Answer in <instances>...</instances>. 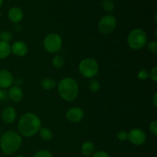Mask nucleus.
I'll use <instances>...</instances> for the list:
<instances>
[{
  "instance_id": "obj_1",
  "label": "nucleus",
  "mask_w": 157,
  "mask_h": 157,
  "mask_svg": "<svg viewBox=\"0 0 157 157\" xmlns=\"http://www.w3.org/2000/svg\"><path fill=\"white\" fill-rule=\"evenodd\" d=\"M41 127L40 118L33 113H26L21 117L18 123L19 134L24 137H32L38 133Z\"/></svg>"
},
{
  "instance_id": "obj_2",
  "label": "nucleus",
  "mask_w": 157,
  "mask_h": 157,
  "mask_svg": "<svg viewBox=\"0 0 157 157\" xmlns=\"http://www.w3.org/2000/svg\"><path fill=\"white\" fill-rule=\"evenodd\" d=\"M22 144L21 136L13 130H8L1 135L0 147L5 154L12 155L16 153Z\"/></svg>"
},
{
  "instance_id": "obj_3",
  "label": "nucleus",
  "mask_w": 157,
  "mask_h": 157,
  "mask_svg": "<svg viewBox=\"0 0 157 157\" xmlns=\"http://www.w3.org/2000/svg\"><path fill=\"white\" fill-rule=\"evenodd\" d=\"M59 96L66 101H73L77 98L79 92L78 82L72 78H64L58 84Z\"/></svg>"
},
{
  "instance_id": "obj_4",
  "label": "nucleus",
  "mask_w": 157,
  "mask_h": 157,
  "mask_svg": "<svg viewBox=\"0 0 157 157\" xmlns=\"http://www.w3.org/2000/svg\"><path fill=\"white\" fill-rule=\"evenodd\" d=\"M147 43V33L141 29H133L130 32L127 37V44L133 50H141L145 47Z\"/></svg>"
},
{
  "instance_id": "obj_5",
  "label": "nucleus",
  "mask_w": 157,
  "mask_h": 157,
  "mask_svg": "<svg viewBox=\"0 0 157 157\" xmlns=\"http://www.w3.org/2000/svg\"><path fill=\"white\" fill-rule=\"evenodd\" d=\"M79 71L82 76L86 78H94L99 72V64L92 58H87L80 62Z\"/></svg>"
},
{
  "instance_id": "obj_6",
  "label": "nucleus",
  "mask_w": 157,
  "mask_h": 157,
  "mask_svg": "<svg viewBox=\"0 0 157 157\" xmlns=\"http://www.w3.org/2000/svg\"><path fill=\"white\" fill-rule=\"evenodd\" d=\"M62 38L56 33H51L46 35L43 41V46L45 51L52 54L59 52L62 47Z\"/></svg>"
},
{
  "instance_id": "obj_7",
  "label": "nucleus",
  "mask_w": 157,
  "mask_h": 157,
  "mask_svg": "<svg viewBox=\"0 0 157 157\" xmlns=\"http://www.w3.org/2000/svg\"><path fill=\"white\" fill-rule=\"evenodd\" d=\"M117 19L111 15H106L100 19L98 28L99 32L103 35L112 33L116 29Z\"/></svg>"
},
{
  "instance_id": "obj_8",
  "label": "nucleus",
  "mask_w": 157,
  "mask_h": 157,
  "mask_svg": "<svg viewBox=\"0 0 157 157\" xmlns=\"http://www.w3.org/2000/svg\"><path fill=\"white\" fill-rule=\"evenodd\" d=\"M128 140L135 146H141L145 144L147 135L143 130L140 128L132 129L128 133Z\"/></svg>"
},
{
  "instance_id": "obj_9",
  "label": "nucleus",
  "mask_w": 157,
  "mask_h": 157,
  "mask_svg": "<svg viewBox=\"0 0 157 157\" xmlns=\"http://www.w3.org/2000/svg\"><path fill=\"white\" fill-rule=\"evenodd\" d=\"M84 113L81 108L74 107L69 109L66 113V118L71 124H78L84 119Z\"/></svg>"
},
{
  "instance_id": "obj_10",
  "label": "nucleus",
  "mask_w": 157,
  "mask_h": 157,
  "mask_svg": "<svg viewBox=\"0 0 157 157\" xmlns=\"http://www.w3.org/2000/svg\"><path fill=\"white\" fill-rule=\"evenodd\" d=\"M14 83V78L12 74L6 69L0 70V89L9 88Z\"/></svg>"
},
{
  "instance_id": "obj_11",
  "label": "nucleus",
  "mask_w": 157,
  "mask_h": 157,
  "mask_svg": "<svg viewBox=\"0 0 157 157\" xmlns=\"http://www.w3.org/2000/svg\"><path fill=\"white\" fill-rule=\"evenodd\" d=\"M29 52L28 45L22 41H15L11 45V53L18 57H24Z\"/></svg>"
},
{
  "instance_id": "obj_12",
  "label": "nucleus",
  "mask_w": 157,
  "mask_h": 157,
  "mask_svg": "<svg viewBox=\"0 0 157 157\" xmlns=\"http://www.w3.org/2000/svg\"><path fill=\"white\" fill-rule=\"evenodd\" d=\"M2 118L6 124H11L15 122L16 119V111L14 107L10 106L5 107L2 112Z\"/></svg>"
},
{
  "instance_id": "obj_13",
  "label": "nucleus",
  "mask_w": 157,
  "mask_h": 157,
  "mask_svg": "<svg viewBox=\"0 0 157 157\" xmlns=\"http://www.w3.org/2000/svg\"><path fill=\"white\" fill-rule=\"evenodd\" d=\"M8 18L14 23H18L24 18V12L20 8L12 7L8 12Z\"/></svg>"
},
{
  "instance_id": "obj_14",
  "label": "nucleus",
  "mask_w": 157,
  "mask_h": 157,
  "mask_svg": "<svg viewBox=\"0 0 157 157\" xmlns=\"http://www.w3.org/2000/svg\"><path fill=\"white\" fill-rule=\"evenodd\" d=\"M8 97L14 102H20L23 98V91L18 86H12L8 90Z\"/></svg>"
},
{
  "instance_id": "obj_15",
  "label": "nucleus",
  "mask_w": 157,
  "mask_h": 157,
  "mask_svg": "<svg viewBox=\"0 0 157 157\" xmlns=\"http://www.w3.org/2000/svg\"><path fill=\"white\" fill-rule=\"evenodd\" d=\"M95 147L90 141L84 142L81 146V153L86 157H90L95 153Z\"/></svg>"
},
{
  "instance_id": "obj_16",
  "label": "nucleus",
  "mask_w": 157,
  "mask_h": 157,
  "mask_svg": "<svg viewBox=\"0 0 157 157\" xmlns=\"http://www.w3.org/2000/svg\"><path fill=\"white\" fill-rule=\"evenodd\" d=\"M11 54V44L6 41H0V60L8 58Z\"/></svg>"
},
{
  "instance_id": "obj_17",
  "label": "nucleus",
  "mask_w": 157,
  "mask_h": 157,
  "mask_svg": "<svg viewBox=\"0 0 157 157\" xmlns=\"http://www.w3.org/2000/svg\"><path fill=\"white\" fill-rule=\"evenodd\" d=\"M42 88L45 90H51L56 87V81L52 78H45L41 81Z\"/></svg>"
},
{
  "instance_id": "obj_18",
  "label": "nucleus",
  "mask_w": 157,
  "mask_h": 157,
  "mask_svg": "<svg viewBox=\"0 0 157 157\" xmlns=\"http://www.w3.org/2000/svg\"><path fill=\"white\" fill-rule=\"evenodd\" d=\"M38 134L44 141H50L53 137L52 131L47 127H41L38 131Z\"/></svg>"
},
{
  "instance_id": "obj_19",
  "label": "nucleus",
  "mask_w": 157,
  "mask_h": 157,
  "mask_svg": "<svg viewBox=\"0 0 157 157\" xmlns=\"http://www.w3.org/2000/svg\"><path fill=\"white\" fill-rule=\"evenodd\" d=\"M52 64L55 68H62L64 65V59L61 55H56L52 58Z\"/></svg>"
},
{
  "instance_id": "obj_20",
  "label": "nucleus",
  "mask_w": 157,
  "mask_h": 157,
  "mask_svg": "<svg viewBox=\"0 0 157 157\" xmlns=\"http://www.w3.org/2000/svg\"><path fill=\"white\" fill-rule=\"evenodd\" d=\"M103 9L107 13H111L114 10V2L112 0H103L102 2Z\"/></svg>"
},
{
  "instance_id": "obj_21",
  "label": "nucleus",
  "mask_w": 157,
  "mask_h": 157,
  "mask_svg": "<svg viewBox=\"0 0 157 157\" xmlns=\"http://www.w3.org/2000/svg\"><path fill=\"white\" fill-rule=\"evenodd\" d=\"M89 90H90L93 93H97L98 91H99V90L101 89V84H100L99 81L96 79H91L89 82Z\"/></svg>"
},
{
  "instance_id": "obj_22",
  "label": "nucleus",
  "mask_w": 157,
  "mask_h": 157,
  "mask_svg": "<svg viewBox=\"0 0 157 157\" xmlns=\"http://www.w3.org/2000/svg\"><path fill=\"white\" fill-rule=\"evenodd\" d=\"M12 34L9 32H0V41H6L9 43L12 39Z\"/></svg>"
},
{
  "instance_id": "obj_23",
  "label": "nucleus",
  "mask_w": 157,
  "mask_h": 157,
  "mask_svg": "<svg viewBox=\"0 0 157 157\" xmlns=\"http://www.w3.org/2000/svg\"><path fill=\"white\" fill-rule=\"evenodd\" d=\"M33 157H53V156L49 150H41L35 153Z\"/></svg>"
},
{
  "instance_id": "obj_24",
  "label": "nucleus",
  "mask_w": 157,
  "mask_h": 157,
  "mask_svg": "<svg viewBox=\"0 0 157 157\" xmlns=\"http://www.w3.org/2000/svg\"><path fill=\"white\" fill-rule=\"evenodd\" d=\"M137 77L141 81H146L150 78V73L145 69H142L137 74Z\"/></svg>"
},
{
  "instance_id": "obj_25",
  "label": "nucleus",
  "mask_w": 157,
  "mask_h": 157,
  "mask_svg": "<svg viewBox=\"0 0 157 157\" xmlns=\"http://www.w3.org/2000/svg\"><path fill=\"white\" fill-rule=\"evenodd\" d=\"M147 48L149 52L152 53H156L157 52V42L156 41H150V42L147 43Z\"/></svg>"
},
{
  "instance_id": "obj_26",
  "label": "nucleus",
  "mask_w": 157,
  "mask_h": 157,
  "mask_svg": "<svg viewBox=\"0 0 157 157\" xmlns=\"http://www.w3.org/2000/svg\"><path fill=\"white\" fill-rule=\"evenodd\" d=\"M150 131L153 136H157V121H153L150 124Z\"/></svg>"
},
{
  "instance_id": "obj_27",
  "label": "nucleus",
  "mask_w": 157,
  "mask_h": 157,
  "mask_svg": "<svg viewBox=\"0 0 157 157\" xmlns=\"http://www.w3.org/2000/svg\"><path fill=\"white\" fill-rule=\"evenodd\" d=\"M117 138L119 140L121 141H126L127 140H128V133L127 131H124V130H122V131H120L117 134Z\"/></svg>"
},
{
  "instance_id": "obj_28",
  "label": "nucleus",
  "mask_w": 157,
  "mask_h": 157,
  "mask_svg": "<svg viewBox=\"0 0 157 157\" xmlns=\"http://www.w3.org/2000/svg\"><path fill=\"white\" fill-rule=\"evenodd\" d=\"M150 77L154 82L157 81V67H154L150 72Z\"/></svg>"
},
{
  "instance_id": "obj_29",
  "label": "nucleus",
  "mask_w": 157,
  "mask_h": 157,
  "mask_svg": "<svg viewBox=\"0 0 157 157\" xmlns=\"http://www.w3.org/2000/svg\"><path fill=\"white\" fill-rule=\"evenodd\" d=\"M8 98V91L5 90L4 89H0V102L6 101Z\"/></svg>"
},
{
  "instance_id": "obj_30",
  "label": "nucleus",
  "mask_w": 157,
  "mask_h": 157,
  "mask_svg": "<svg viewBox=\"0 0 157 157\" xmlns=\"http://www.w3.org/2000/svg\"><path fill=\"white\" fill-rule=\"evenodd\" d=\"M91 157H110L108 153L105 151H98L94 153Z\"/></svg>"
},
{
  "instance_id": "obj_31",
  "label": "nucleus",
  "mask_w": 157,
  "mask_h": 157,
  "mask_svg": "<svg viewBox=\"0 0 157 157\" xmlns=\"http://www.w3.org/2000/svg\"><path fill=\"white\" fill-rule=\"evenodd\" d=\"M153 104L155 107H157V93L154 94L153 95Z\"/></svg>"
},
{
  "instance_id": "obj_32",
  "label": "nucleus",
  "mask_w": 157,
  "mask_h": 157,
  "mask_svg": "<svg viewBox=\"0 0 157 157\" xmlns=\"http://www.w3.org/2000/svg\"><path fill=\"white\" fill-rule=\"evenodd\" d=\"M2 5H3V0H0V9L2 8Z\"/></svg>"
},
{
  "instance_id": "obj_33",
  "label": "nucleus",
  "mask_w": 157,
  "mask_h": 157,
  "mask_svg": "<svg viewBox=\"0 0 157 157\" xmlns=\"http://www.w3.org/2000/svg\"><path fill=\"white\" fill-rule=\"evenodd\" d=\"M15 157H24V156H21V155H17V156H15Z\"/></svg>"
},
{
  "instance_id": "obj_34",
  "label": "nucleus",
  "mask_w": 157,
  "mask_h": 157,
  "mask_svg": "<svg viewBox=\"0 0 157 157\" xmlns=\"http://www.w3.org/2000/svg\"><path fill=\"white\" fill-rule=\"evenodd\" d=\"M2 134V130H1V127H0V136H1Z\"/></svg>"
}]
</instances>
